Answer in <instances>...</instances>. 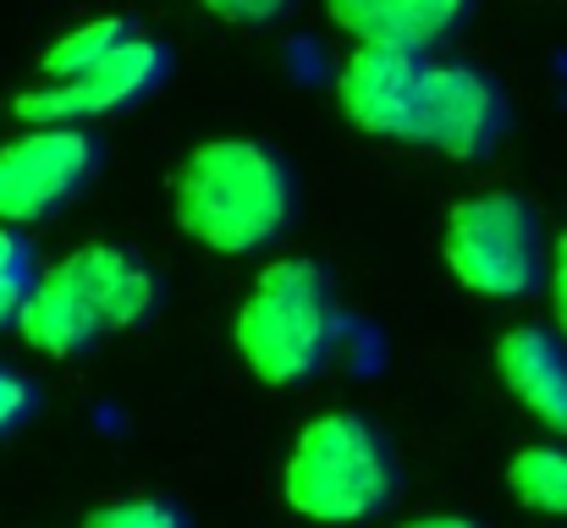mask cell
<instances>
[{
  "label": "cell",
  "instance_id": "cell-1",
  "mask_svg": "<svg viewBox=\"0 0 567 528\" xmlns=\"http://www.w3.org/2000/svg\"><path fill=\"white\" fill-rule=\"evenodd\" d=\"M298 209L292 166L254 138L198 144L177 172V226L209 253L270 248Z\"/></svg>",
  "mask_w": 567,
  "mask_h": 528
},
{
  "label": "cell",
  "instance_id": "cell-2",
  "mask_svg": "<svg viewBox=\"0 0 567 528\" xmlns=\"http://www.w3.org/2000/svg\"><path fill=\"white\" fill-rule=\"evenodd\" d=\"M155 298H161L155 276L127 248L89 242V248L66 253L61 265L39 270V281L17 314V331L44 358H78L100 337L138 325L155 309Z\"/></svg>",
  "mask_w": 567,
  "mask_h": 528
},
{
  "label": "cell",
  "instance_id": "cell-3",
  "mask_svg": "<svg viewBox=\"0 0 567 528\" xmlns=\"http://www.w3.org/2000/svg\"><path fill=\"white\" fill-rule=\"evenodd\" d=\"M342 342L337 281L315 259H276L259 270L231 320V348L265 385L315 380Z\"/></svg>",
  "mask_w": 567,
  "mask_h": 528
},
{
  "label": "cell",
  "instance_id": "cell-4",
  "mask_svg": "<svg viewBox=\"0 0 567 528\" xmlns=\"http://www.w3.org/2000/svg\"><path fill=\"white\" fill-rule=\"evenodd\" d=\"M396 463L391 446L364 413H320L298 429L292 457L281 468V496L303 524L353 528L391 507Z\"/></svg>",
  "mask_w": 567,
  "mask_h": 528
},
{
  "label": "cell",
  "instance_id": "cell-5",
  "mask_svg": "<svg viewBox=\"0 0 567 528\" xmlns=\"http://www.w3.org/2000/svg\"><path fill=\"white\" fill-rule=\"evenodd\" d=\"M446 265L474 298H529L546 276L540 215L518 193H474L446 215Z\"/></svg>",
  "mask_w": 567,
  "mask_h": 528
},
{
  "label": "cell",
  "instance_id": "cell-6",
  "mask_svg": "<svg viewBox=\"0 0 567 528\" xmlns=\"http://www.w3.org/2000/svg\"><path fill=\"white\" fill-rule=\"evenodd\" d=\"M100 172V144L78 127H33L0 149V226H33L66 209Z\"/></svg>",
  "mask_w": 567,
  "mask_h": 528
},
{
  "label": "cell",
  "instance_id": "cell-7",
  "mask_svg": "<svg viewBox=\"0 0 567 528\" xmlns=\"http://www.w3.org/2000/svg\"><path fill=\"white\" fill-rule=\"evenodd\" d=\"M166 72H172L166 50H161L155 39L133 33V39H122L100 66H89L83 77L50 83V89H28L11 111H17L28 127H78V122H89V116H116V111L150 100V94L166 83Z\"/></svg>",
  "mask_w": 567,
  "mask_h": 528
},
{
  "label": "cell",
  "instance_id": "cell-8",
  "mask_svg": "<svg viewBox=\"0 0 567 528\" xmlns=\"http://www.w3.org/2000/svg\"><path fill=\"white\" fill-rule=\"evenodd\" d=\"M507 94L491 72L463 61H430L419 100V138L446 161H485L507 138Z\"/></svg>",
  "mask_w": 567,
  "mask_h": 528
},
{
  "label": "cell",
  "instance_id": "cell-9",
  "mask_svg": "<svg viewBox=\"0 0 567 528\" xmlns=\"http://www.w3.org/2000/svg\"><path fill=\"white\" fill-rule=\"evenodd\" d=\"M424 55H396V50H353L337 72V105L342 116L370 133V138H419V100H424Z\"/></svg>",
  "mask_w": 567,
  "mask_h": 528
},
{
  "label": "cell",
  "instance_id": "cell-10",
  "mask_svg": "<svg viewBox=\"0 0 567 528\" xmlns=\"http://www.w3.org/2000/svg\"><path fill=\"white\" fill-rule=\"evenodd\" d=\"M326 17L353 39V50L430 55L463 33L474 0H326Z\"/></svg>",
  "mask_w": 567,
  "mask_h": 528
},
{
  "label": "cell",
  "instance_id": "cell-11",
  "mask_svg": "<svg viewBox=\"0 0 567 528\" xmlns=\"http://www.w3.org/2000/svg\"><path fill=\"white\" fill-rule=\"evenodd\" d=\"M496 374L551 435L567 441V348L551 331L540 325L507 331L496 342Z\"/></svg>",
  "mask_w": 567,
  "mask_h": 528
},
{
  "label": "cell",
  "instance_id": "cell-12",
  "mask_svg": "<svg viewBox=\"0 0 567 528\" xmlns=\"http://www.w3.org/2000/svg\"><path fill=\"white\" fill-rule=\"evenodd\" d=\"M507 490L529 513L567 518V446H524L507 463Z\"/></svg>",
  "mask_w": 567,
  "mask_h": 528
},
{
  "label": "cell",
  "instance_id": "cell-13",
  "mask_svg": "<svg viewBox=\"0 0 567 528\" xmlns=\"http://www.w3.org/2000/svg\"><path fill=\"white\" fill-rule=\"evenodd\" d=\"M122 39H133V28L122 22V17H100V22H83V28H72V33H61L50 50H44V77L50 83H72V77H83L89 66H100Z\"/></svg>",
  "mask_w": 567,
  "mask_h": 528
},
{
  "label": "cell",
  "instance_id": "cell-14",
  "mask_svg": "<svg viewBox=\"0 0 567 528\" xmlns=\"http://www.w3.org/2000/svg\"><path fill=\"white\" fill-rule=\"evenodd\" d=\"M33 281H39V253H33V242H28L22 231L0 226V331L17 325V314H22Z\"/></svg>",
  "mask_w": 567,
  "mask_h": 528
},
{
  "label": "cell",
  "instance_id": "cell-15",
  "mask_svg": "<svg viewBox=\"0 0 567 528\" xmlns=\"http://www.w3.org/2000/svg\"><path fill=\"white\" fill-rule=\"evenodd\" d=\"M83 528H188V518L172 507V501H111V507H94Z\"/></svg>",
  "mask_w": 567,
  "mask_h": 528
},
{
  "label": "cell",
  "instance_id": "cell-16",
  "mask_svg": "<svg viewBox=\"0 0 567 528\" xmlns=\"http://www.w3.org/2000/svg\"><path fill=\"white\" fill-rule=\"evenodd\" d=\"M209 17L220 22H237V28H259V22H276L292 0H198Z\"/></svg>",
  "mask_w": 567,
  "mask_h": 528
},
{
  "label": "cell",
  "instance_id": "cell-17",
  "mask_svg": "<svg viewBox=\"0 0 567 528\" xmlns=\"http://www.w3.org/2000/svg\"><path fill=\"white\" fill-rule=\"evenodd\" d=\"M28 413H33V385H28L17 369L0 363V435H11Z\"/></svg>",
  "mask_w": 567,
  "mask_h": 528
},
{
  "label": "cell",
  "instance_id": "cell-18",
  "mask_svg": "<svg viewBox=\"0 0 567 528\" xmlns=\"http://www.w3.org/2000/svg\"><path fill=\"white\" fill-rule=\"evenodd\" d=\"M551 314H557V331L567 337V231L557 237V253H551Z\"/></svg>",
  "mask_w": 567,
  "mask_h": 528
},
{
  "label": "cell",
  "instance_id": "cell-19",
  "mask_svg": "<svg viewBox=\"0 0 567 528\" xmlns=\"http://www.w3.org/2000/svg\"><path fill=\"white\" fill-rule=\"evenodd\" d=\"M402 528H480L474 518H457V513H430V518H413Z\"/></svg>",
  "mask_w": 567,
  "mask_h": 528
}]
</instances>
